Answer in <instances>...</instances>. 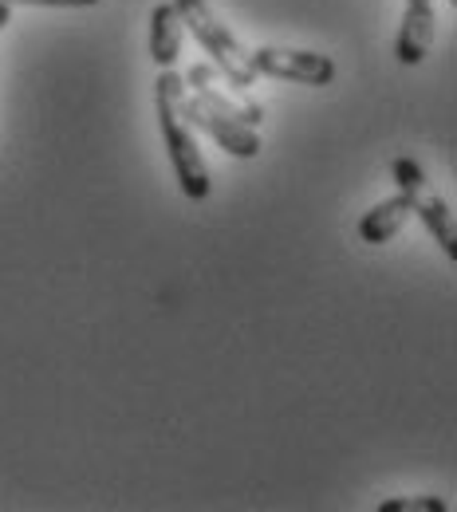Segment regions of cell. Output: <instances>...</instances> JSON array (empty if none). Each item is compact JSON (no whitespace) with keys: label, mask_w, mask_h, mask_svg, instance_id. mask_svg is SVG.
Here are the masks:
<instances>
[{"label":"cell","mask_w":457,"mask_h":512,"mask_svg":"<svg viewBox=\"0 0 457 512\" xmlns=\"http://www.w3.org/2000/svg\"><path fill=\"white\" fill-rule=\"evenodd\" d=\"M154 103H158V127H162V138H166L178 186H182V193L190 201H205L209 190H213V182H209V166L201 158L194 127L186 123V79L178 71L162 67L158 83H154Z\"/></svg>","instance_id":"6da1fadb"},{"label":"cell","mask_w":457,"mask_h":512,"mask_svg":"<svg viewBox=\"0 0 457 512\" xmlns=\"http://www.w3.org/2000/svg\"><path fill=\"white\" fill-rule=\"evenodd\" d=\"M186 32H194V40L213 56L217 71L237 87V91H249L257 83V67L253 56L245 52V44L233 36L229 24H221V16L209 8V0H174Z\"/></svg>","instance_id":"7a4b0ae2"},{"label":"cell","mask_w":457,"mask_h":512,"mask_svg":"<svg viewBox=\"0 0 457 512\" xmlns=\"http://www.w3.org/2000/svg\"><path fill=\"white\" fill-rule=\"evenodd\" d=\"M394 182H398V193L410 201V213L430 229V237L446 249L450 260H457V225H454V209L446 205V197L430 186L426 170L414 162V158H394L391 166Z\"/></svg>","instance_id":"3957f363"},{"label":"cell","mask_w":457,"mask_h":512,"mask_svg":"<svg viewBox=\"0 0 457 512\" xmlns=\"http://www.w3.org/2000/svg\"><path fill=\"white\" fill-rule=\"evenodd\" d=\"M253 56L257 75L272 79H288V83H304V87H327L335 79V60L324 52H304V48H280V44H264Z\"/></svg>","instance_id":"277c9868"},{"label":"cell","mask_w":457,"mask_h":512,"mask_svg":"<svg viewBox=\"0 0 457 512\" xmlns=\"http://www.w3.org/2000/svg\"><path fill=\"white\" fill-rule=\"evenodd\" d=\"M186 87H194V95L205 107H213V111H221V115H229V119H237V123H245V127H261V119H264L261 103L245 99V91H237L217 67L194 64L186 71Z\"/></svg>","instance_id":"5b68a950"},{"label":"cell","mask_w":457,"mask_h":512,"mask_svg":"<svg viewBox=\"0 0 457 512\" xmlns=\"http://www.w3.org/2000/svg\"><path fill=\"white\" fill-rule=\"evenodd\" d=\"M186 123L197 130H205V134H209L225 154H233V158H257V154H261V134H257V127H245V123H237V119H229V115L205 107L197 95L194 99L186 95Z\"/></svg>","instance_id":"8992f818"},{"label":"cell","mask_w":457,"mask_h":512,"mask_svg":"<svg viewBox=\"0 0 457 512\" xmlns=\"http://www.w3.org/2000/svg\"><path fill=\"white\" fill-rule=\"evenodd\" d=\"M438 36V0H406L398 28V64L418 67Z\"/></svg>","instance_id":"52a82bcc"},{"label":"cell","mask_w":457,"mask_h":512,"mask_svg":"<svg viewBox=\"0 0 457 512\" xmlns=\"http://www.w3.org/2000/svg\"><path fill=\"white\" fill-rule=\"evenodd\" d=\"M182 36H186V24L174 8V0H162L150 8V60L162 67H174L182 56Z\"/></svg>","instance_id":"ba28073f"},{"label":"cell","mask_w":457,"mask_h":512,"mask_svg":"<svg viewBox=\"0 0 457 512\" xmlns=\"http://www.w3.org/2000/svg\"><path fill=\"white\" fill-rule=\"evenodd\" d=\"M410 217H414V213H410V201H406L402 193H394L387 201H379L371 213L359 217V241H363V245H387L391 237H398V233L406 229Z\"/></svg>","instance_id":"9c48e42d"},{"label":"cell","mask_w":457,"mask_h":512,"mask_svg":"<svg viewBox=\"0 0 457 512\" xmlns=\"http://www.w3.org/2000/svg\"><path fill=\"white\" fill-rule=\"evenodd\" d=\"M379 512H450L442 497H391L383 501Z\"/></svg>","instance_id":"30bf717a"},{"label":"cell","mask_w":457,"mask_h":512,"mask_svg":"<svg viewBox=\"0 0 457 512\" xmlns=\"http://www.w3.org/2000/svg\"><path fill=\"white\" fill-rule=\"evenodd\" d=\"M4 4H24V8H91L99 0H4Z\"/></svg>","instance_id":"8fae6325"},{"label":"cell","mask_w":457,"mask_h":512,"mask_svg":"<svg viewBox=\"0 0 457 512\" xmlns=\"http://www.w3.org/2000/svg\"><path fill=\"white\" fill-rule=\"evenodd\" d=\"M8 24H12V4H4V0H0V32H4Z\"/></svg>","instance_id":"7c38bea8"}]
</instances>
